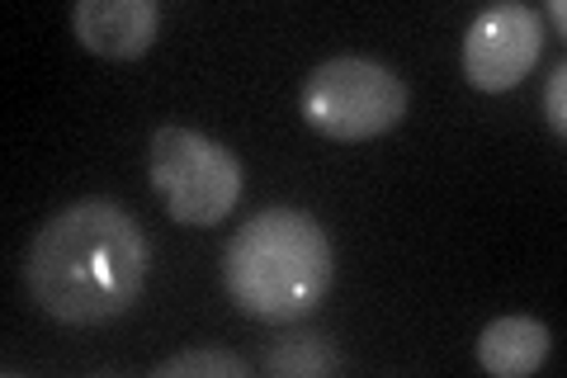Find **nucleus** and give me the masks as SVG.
Listing matches in <instances>:
<instances>
[{
  "mask_svg": "<svg viewBox=\"0 0 567 378\" xmlns=\"http://www.w3.org/2000/svg\"><path fill=\"white\" fill-rule=\"evenodd\" d=\"M152 251L137 218L114 200H76L39 227L24 284L39 313L62 327H104L137 308Z\"/></svg>",
  "mask_w": 567,
  "mask_h": 378,
  "instance_id": "1",
  "label": "nucleus"
},
{
  "mask_svg": "<svg viewBox=\"0 0 567 378\" xmlns=\"http://www.w3.org/2000/svg\"><path fill=\"white\" fill-rule=\"evenodd\" d=\"M336 256L327 227L303 208H265L223 251V284L256 321H298L322 308Z\"/></svg>",
  "mask_w": 567,
  "mask_h": 378,
  "instance_id": "2",
  "label": "nucleus"
},
{
  "mask_svg": "<svg viewBox=\"0 0 567 378\" xmlns=\"http://www.w3.org/2000/svg\"><path fill=\"white\" fill-rule=\"evenodd\" d=\"M147 175L171 223L181 227H218L237 208L246 185L241 156L227 142L194 129H175V123L152 133Z\"/></svg>",
  "mask_w": 567,
  "mask_h": 378,
  "instance_id": "3",
  "label": "nucleus"
},
{
  "mask_svg": "<svg viewBox=\"0 0 567 378\" xmlns=\"http://www.w3.org/2000/svg\"><path fill=\"white\" fill-rule=\"evenodd\" d=\"M298 110L331 142H369L406 119V81L374 58H327L308 71Z\"/></svg>",
  "mask_w": 567,
  "mask_h": 378,
  "instance_id": "4",
  "label": "nucleus"
},
{
  "mask_svg": "<svg viewBox=\"0 0 567 378\" xmlns=\"http://www.w3.org/2000/svg\"><path fill=\"white\" fill-rule=\"evenodd\" d=\"M539 58H544V14L535 6L502 0V6L473 14L464 33V76L477 90L502 95V90L520 85Z\"/></svg>",
  "mask_w": 567,
  "mask_h": 378,
  "instance_id": "5",
  "label": "nucleus"
},
{
  "mask_svg": "<svg viewBox=\"0 0 567 378\" xmlns=\"http://www.w3.org/2000/svg\"><path fill=\"white\" fill-rule=\"evenodd\" d=\"M162 6L156 0H76L71 33L85 52L104 62H133L156 43Z\"/></svg>",
  "mask_w": 567,
  "mask_h": 378,
  "instance_id": "6",
  "label": "nucleus"
},
{
  "mask_svg": "<svg viewBox=\"0 0 567 378\" xmlns=\"http://www.w3.org/2000/svg\"><path fill=\"white\" fill-rule=\"evenodd\" d=\"M548 350H554V331L539 317L511 313L487 321L483 336H477V369L496 378H529L548 365Z\"/></svg>",
  "mask_w": 567,
  "mask_h": 378,
  "instance_id": "7",
  "label": "nucleus"
},
{
  "mask_svg": "<svg viewBox=\"0 0 567 378\" xmlns=\"http://www.w3.org/2000/svg\"><path fill=\"white\" fill-rule=\"evenodd\" d=\"M265 374H275V378H331V374H341V355L331 350L327 336L275 340V346L265 350Z\"/></svg>",
  "mask_w": 567,
  "mask_h": 378,
  "instance_id": "8",
  "label": "nucleus"
},
{
  "mask_svg": "<svg viewBox=\"0 0 567 378\" xmlns=\"http://www.w3.org/2000/svg\"><path fill=\"white\" fill-rule=\"evenodd\" d=\"M152 378H246V359L233 350H185L162 359Z\"/></svg>",
  "mask_w": 567,
  "mask_h": 378,
  "instance_id": "9",
  "label": "nucleus"
},
{
  "mask_svg": "<svg viewBox=\"0 0 567 378\" xmlns=\"http://www.w3.org/2000/svg\"><path fill=\"white\" fill-rule=\"evenodd\" d=\"M544 119H548V129H554V137H563V133H567V67H563V62H558L554 71H548Z\"/></svg>",
  "mask_w": 567,
  "mask_h": 378,
  "instance_id": "10",
  "label": "nucleus"
},
{
  "mask_svg": "<svg viewBox=\"0 0 567 378\" xmlns=\"http://www.w3.org/2000/svg\"><path fill=\"white\" fill-rule=\"evenodd\" d=\"M548 24L563 33V24H567V6H563V0H548Z\"/></svg>",
  "mask_w": 567,
  "mask_h": 378,
  "instance_id": "11",
  "label": "nucleus"
}]
</instances>
